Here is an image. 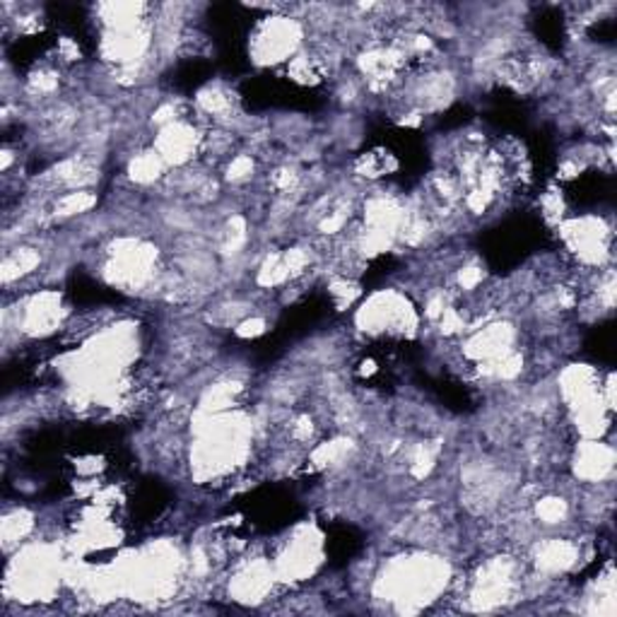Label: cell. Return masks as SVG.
<instances>
[{
	"instance_id": "6da1fadb",
	"label": "cell",
	"mask_w": 617,
	"mask_h": 617,
	"mask_svg": "<svg viewBox=\"0 0 617 617\" xmlns=\"http://www.w3.org/2000/svg\"><path fill=\"white\" fill-rule=\"evenodd\" d=\"M451 581V567L437 555H405L381 567L375 579V596L399 605V610H420L437 601Z\"/></svg>"
},
{
	"instance_id": "7a4b0ae2",
	"label": "cell",
	"mask_w": 617,
	"mask_h": 617,
	"mask_svg": "<svg viewBox=\"0 0 617 617\" xmlns=\"http://www.w3.org/2000/svg\"><path fill=\"white\" fill-rule=\"evenodd\" d=\"M61 555L49 543H29L17 547L8 562L5 596L15 601H51L63 581Z\"/></svg>"
},
{
	"instance_id": "3957f363",
	"label": "cell",
	"mask_w": 617,
	"mask_h": 617,
	"mask_svg": "<svg viewBox=\"0 0 617 617\" xmlns=\"http://www.w3.org/2000/svg\"><path fill=\"white\" fill-rule=\"evenodd\" d=\"M307 25L297 15H268L256 22L249 37V56L256 66L277 68L287 66L305 49Z\"/></svg>"
},
{
	"instance_id": "277c9868",
	"label": "cell",
	"mask_w": 617,
	"mask_h": 617,
	"mask_svg": "<svg viewBox=\"0 0 617 617\" xmlns=\"http://www.w3.org/2000/svg\"><path fill=\"white\" fill-rule=\"evenodd\" d=\"M357 329L369 335L395 333V335H413L417 333V313L401 293L395 289H383V293L371 295L363 307L357 309Z\"/></svg>"
},
{
	"instance_id": "5b68a950",
	"label": "cell",
	"mask_w": 617,
	"mask_h": 617,
	"mask_svg": "<svg viewBox=\"0 0 617 617\" xmlns=\"http://www.w3.org/2000/svg\"><path fill=\"white\" fill-rule=\"evenodd\" d=\"M66 313L63 297L54 289H41L20 301L15 325H5V333L17 331V335L46 337L61 329Z\"/></svg>"
},
{
	"instance_id": "8992f818",
	"label": "cell",
	"mask_w": 617,
	"mask_h": 617,
	"mask_svg": "<svg viewBox=\"0 0 617 617\" xmlns=\"http://www.w3.org/2000/svg\"><path fill=\"white\" fill-rule=\"evenodd\" d=\"M321 550L323 543L319 533L309 526H299L273 562L277 581H293L295 584V581H305L317 574L321 565Z\"/></svg>"
},
{
	"instance_id": "52a82bcc",
	"label": "cell",
	"mask_w": 617,
	"mask_h": 617,
	"mask_svg": "<svg viewBox=\"0 0 617 617\" xmlns=\"http://www.w3.org/2000/svg\"><path fill=\"white\" fill-rule=\"evenodd\" d=\"M150 147L155 150L167 167H174V169L189 167L193 165L195 155H201L203 131L183 116V119L179 121L157 128L153 145Z\"/></svg>"
},
{
	"instance_id": "ba28073f",
	"label": "cell",
	"mask_w": 617,
	"mask_h": 617,
	"mask_svg": "<svg viewBox=\"0 0 617 617\" xmlns=\"http://www.w3.org/2000/svg\"><path fill=\"white\" fill-rule=\"evenodd\" d=\"M277 581L273 565L265 557H253V560H244L229 579V596L239 603H263L271 596L273 584Z\"/></svg>"
},
{
	"instance_id": "9c48e42d",
	"label": "cell",
	"mask_w": 617,
	"mask_h": 617,
	"mask_svg": "<svg viewBox=\"0 0 617 617\" xmlns=\"http://www.w3.org/2000/svg\"><path fill=\"white\" fill-rule=\"evenodd\" d=\"M613 465H615V451L610 444H603L601 439L581 441L572 459L574 475L589 485H598L608 480L613 475Z\"/></svg>"
},
{
	"instance_id": "30bf717a",
	"label": "cell",
	"mask_w": 617,
	"mask_h": 617,
	"mask_svg": "<svg viewBox=\"0 0 617 617\" xmlns=\"http://www.w3.org/2000/svg\"><path fill=\"white\" fill-rule=\"evenodd\" d=\"M579 547L567 538H545L533 545V565L543 577L565 574L579 562Z\"/></svg>"
},
{
	"instance_id": "8fae6325",
	"label": "cell",
	"mask_w": 617,
	"mask_h": 617,
	"mask_svg": "<svg viewBox=\"0 0 617 617\" xmlns=\"http://www.w3.org/2000/svg\"><path fill=\"white\" fill-rule=\"evenodd\" d=\"M44 263V253L34 244H15V247H5L3 256V285L10 289V285L27 281L34 273L39 271Z\"/></svg>"
},
{
	"instance_id": "7c38bea8",
	"label": "cell",
	"mask_w": 617,
	"mask_h": 617,
	"mask_svg": "<svg viewBox=\"0 0 617 617\" xmlns=\"http://www.w3.org/2000/svg\"><path fill=\"white\" fill-rule=\"evenodd\" d=\"M37 529V517L25 507L5 509L3 514V547L8 555H13L17 547L25 543Z\"/></svg>"
},
{
	"instance_id": "4fadbf2b",
	"label": "cell",
	"mask_w": 617,
	"mask_h": 617,
	"mask_svg": "<svg viewBox=\"0 0 617 617\" xmlns=\"http://www.w3.org/2000/svg\"><path fill=\"white\" fill-rule=\"evenodd\" d=\"M167 169L169 167L162 162V157L155 153V150L147 147L128 159L126 174H128V179L138 186H153L157 181L167 179Z\"/></svg>"
},
{
	"instance_id": "5bb4252c",
	"label": "cell",
	"mask_w": 617,
	"mask_h": 617,
	"mask_svg": "<svg viewBox=\"0 0 617 617\" xmlns=\"http://www.w3.org/2000/svg\"><path fill=\"white\" fill-rule=\"evenodd\" d=\"M95 205H97V195L92 189L68 191V193L51 198L49 215L56 217V219H68V217H78V215L90 213Z\"/></svg>"
},
{
	"instance_id": "9a60e30c",
	"label": "cell",
	"mask_w": 617,
	"mask_h": 617,
	"mask_svg": "<svg viewBox=\"0 0 617 617\" xmlns=\"http://www.w3.org/2000/svg\"><path fill=\"white\" fill-rule=\"evenodd\" d=\"M533 517L543 526H560L569 519V502L560 495H545L535 502Z\"/></svg>"
},
{
	"instance_id": "2e32d148",
	"label": "cell",
	"mask_w": 617,
	"mask_h": 617,
	"mask_svg": "<svg viewBox=\"0 0 617 617\" xmlns=\"http://www.w3.org/2000/svg\"><path fill=\"white\" fill-rule=\"evenodd\" d=\"M256 174V157L249 153H239L225 165V181L232 186H244L253 179Z\"/></svg>"
},
{
	"instance_id": "e0dca14e",
	"label": "cell",
	"mask_w": 617,
	"mask_h": 617,
	"mask_svg": "<svg viewBox=\"0 0 617 617\" xmlns=\"http://www.w3.org/2000/svg\"><path fill=\"white\" fill-rule=\"evenodd\" d=\"M483 281H485V268L477 263H465L459 268L456 275H453V283H456L461 293H475V289L483 285Z\"/></svg>"
},
{
	"instance_id": "ac0fdd59",
	"label": "cell",
	"mask_w": 617,
	"mask_h": 617,
	"mask_svg": "<svg viewBox=\"0 0 617 617\" xmlns=\"http://www.w3.org/2000/svg\"><path fill=\"white\" fill-rule=\"evenodd\" d=\"M265 331H268V323L263 317H259V313H251V317H247L235 325V335L239 337H259Z\"/></svg>"
}]
</instances>
